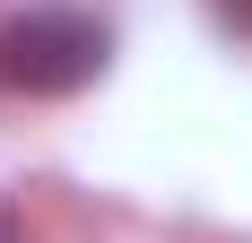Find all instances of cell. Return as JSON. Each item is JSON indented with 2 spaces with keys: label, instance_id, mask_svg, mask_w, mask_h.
<instances>
[{
  "label": "cell",
  "instance_id": "obj_1",
  "mask_svg": "<svg viewBox=\"0 0 252 243\" xmlns=\"http://www.w3.org/2000/svg\"><path fill=\"white\" fill-rule=\"evenodd\" d=\"M104 61H113V26L96 9H70V0L18 9L9 35H0V78L26 87V96H78Z\"/></svg>",
  "mask_w": 252,
  "mask_h": 243
},
{
  "label": "cell",
  "instance_id": "obj_2",
  "mask_svg": "<svg viewBox=\"0 0 252 243\" xmlns=\"http://www.w3.org/2000/svg\"><path fill=\"white\" fill-rule=\"evenodd\" d=\"M218 18H226L235 35H252V0H218Z\"/></svg>",
  "mask_w": 252,
  "mask_h": 243
}]
</instances>
